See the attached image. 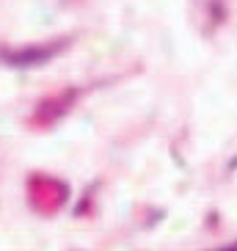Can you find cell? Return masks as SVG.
I'll use <instances>...</instances> for the list:
<instances>
[{"label": "cell", "instance_id": "cell-1", "mask_svg": "<svg viewBox=\"0 0 237 251\" xmlns=\"http://www.w3.org/2000/svg\"><path fill=\"white\" fill-rule=\"evenodd\" d=\"M67 193L69 188L61 179L55 177H47V174H33L28 179V199H30V207L42 215H52L58 213L64 201H67Z\"/></svg>", "mask_w": 237, "mask_h": 251}, {"label": "cell", "instance_id": "cell-2", "mask_svg": "<svg viewBox=\"0 0 237 251\" xmlns=\"http://www.w3.org/2000/svg\"><path fill=\"white\" fill-rule=\"evenodd\" d=\"M67 47V39L50 42V45H33V47H20V50H0V61L8 67H42L52 61L61 50Z\"/></svg>", "mask_w": 237, "mask_h": 251}, {"label": "cell", "instance_id": "cell-3", "mask_svg": "<svg viewBox=\"0 0 237 251\" xmlns=\"http://www.w3.org/2000/svg\"><path fill=\"white\" fill-rule=\"evenodd\" d=\"M74 97H77V91L67 89V91H58V94L42 100V102L36 105L33 116H30V125H33V127H52L55 122L64 119V113H67L69 108H72Z\"/></svg>", "mask_w": 237, "mask_h": 251}]
</instances>
